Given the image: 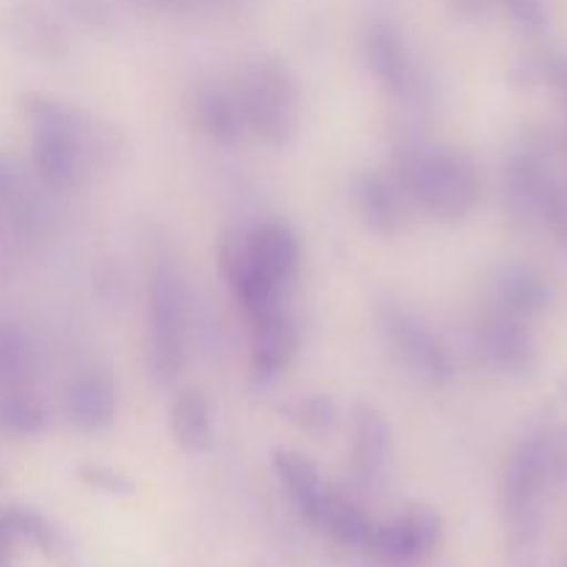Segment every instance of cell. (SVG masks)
<instances>
[{
    "mask_svg": "<svg viewBox=\"0 0 567 567\" xmlns=\"http://www.w3.org/2000/svg\"><path fill=\"white\" fill-rule=\"evenodd\" d=\"M20 111L31 125V158L39 181L53 192H66L81 183L89 161L103 164L120 144H109V127L94 125L86 114L39 92L20 97Z\"/></svg>",
    "mask_w": 567,
    "mask_h": 567,
    "instance_id": "cell-1",
    "label": "cell"
},
{
    "mask_svg": "<svg viewBox=\"0 0 567 567\" xmlns=\"http://www.w3.org/2000/svg\"><path fill=\"white\" fill-rule=\"evenodd\" d=\"M393 177L410 203H419L435 219H465L482 194L480 169L454 147H404L396 155Z\"/></svg>",
    "mask_w": 567,
    "mask_h": 567,
    "instance_id": "cell-2",
    "label": "cell"
},
{
    "mask_svg": "<svg viewBox=\"0 0 567 567\" xmlns=\"http://www.w3.org/2000/svg\"><path fill=\"white\" fill-rule=\"evenodd\" d=\"M567 482V424H551L518 443L504 474V507L518 524H532L543 498Z\"/></svg>",
    "mask_w": 567,
    "mask_h": 567,
    "instance_id": "cell-3",
    "label": "cell"
},
{
    "mask_svg": "<svg viewBox=\"0 0 567 567\" xmlns=\"http://www.w3.org/2000/svg\"><path fill=\"white\" fill-rule=\"evenodd\" d=\"M236 89L247 116V131L271 147H286L293 142L302 120V97H299L297 78L288 72L286 64L275 59L255 61Z\"/></svg>",
    "mask_w": 567,
    "mask_h": 567,
    "instance_id": "cell-4",
    "label": "cell"
},
{
    "mask_svg": "<svg viewBox=\"0 0 567 567\" xmlns=\"http://www.w3.org/2000/svg\"><path fill=\"white\" fill-rule=\"evenodd\" d=\"M150 374L158 385H172L186 360V293L169 264L155 266L150 277Z\"/></svg>",
    "mask_w": 567,
    "mask_h": 567,
    "instance_id": "cell-5",
    "label": "cell"
},
{
    "mask_svg": "<svg viewBox=\"0 0 567 567\" xmlns=\"http://www.w3.org/2000/svg\"><path fill=\"white\" fill-rule=\"evenodd\" d=\"M509 194L524 214L543 221L567 247V181L546 155L526 150L513 161Z\"/></svg>",
    "mask_w": 567,
    "mask_h": 567,
    "instance_id": "cell-6",
    "label": "cell"
},
{
    "mask_svg": "<svg viewBox=\"0 0 567 567\" xmlns=\"http://www.w3.org/2000/svg\"><path fill=\"white\" fill-rule=\"evenodd\" d=\"M382 330H385L388 343L399 354L410 371L426 382L443 385L454 377V360L446 343L432 332V327L413 313L404 305L391 302L382 308Z\"/></svg>",
    "mask_w": 567,
    "mask_h": 567,
    "instance_id": "cell-7",
    "label": "cell"
},
{
    "mask_svg": "<svg viewBox=\"0 0 567 567\" xmlns=\"http://www.w3.org/2000/svg\"><path fill=\"white\" fill-rule=\"evenodd\" d=\"M474 352L502 374L524 377L537 365V343L526 319L491 308L474 327Z\"/></svg>",
    "mask_w": 567,
    "mask_h": 567,
    "instance_id": "cell-8",
    "label": "cell"
},
{
    "mask_svg": "<svg viewBox=\"0 0 567 567\" xmlns=\"http://www.w3.org/2000/svg\"><path fill=\"white\" fill-rule=\"evenodd\" d=\"M363 48L365 61H369L371 72L380 81V86L391 97H396L399 103H419L421 94H424V81H421L419 66H415L413 53H410L402 33L391 22H374L365 31Z\"/></svg>",
    "mask_w": 567,
    "mask_h": 567,
    "instance_id": "cell-9",
    "label": "cell"
},
{
    "mask_svg": "<svg viewBox=\"0 0 567 567\" xmlns=\"http://www.w3.org/2000/svg\"><path fill=\"white\" fill-rule=\"evenodd\" d=\"M437 540H441V515L424 504H413L388 524L374 526L365 548L388 563H413L426 557Z\"/></svg>",
    "mask_w": 567,
    "mask_h": 567,
    "instance_id": "cell-10",
    "label": "cell"
},
{
    "mask_svg": "<svg viewBox=\"0 0 567 567\" xmlns=\"http://www.w3.org/2000/svg\"><path fill=\"white\" fill-rule=\"evenodd\" d=\"M219 269L225 282L230 286L233 297L244 305L247 316L280 305V293L264 280L258 264H255L252 247H249L247 230H230L219 241Z\"/></svg>",
    "mask_w": 567,
    "mask_h": 567,
    "instance_id": "cell-11",
    "label": "cell"
},
{
    "mask_svg": "<svg viewBox=\"0 0 567 567\" xmlns=\"http://www.w3.org/2000/svg\"><path fill=\"white\" fill-rule=\"evenodd\" d=\"M252 321V369L255 377L264 382L277 380L291 365L299 349L297 321L291 319L282 305L260 310L249 316Z\"/></svg>",
    "mask_w": 567,
    "mask_h": 567,
    "instance_id": "cell-12",
    "label": "cell"
},
{
    "mask_svg": "<svg viewBox=\"0 0 567 567\" xmlns=\"http://www.w3.org/2000/svg\"><path fill=\"white\" fill-rule=\"evenodd\" d=\"M352 474L363 487L377 485L385 476L391 457V426L385 415L371 404L352 408Z\"/></svg>",
    "mask_w": 567,
    "mask_h": 567,
    "instance_id": "cell-13",
    "label": "cell"
},
{
    "mask_svg": "<svg viewBox=\"0 0 567 567\" xmlns=\"http://www.w3.org/2000/svg\"><path fill=\"white\" fill-rule=\"evenodd\" d=\"M66 419L81 432H100L116 415V385L109 371L86 369L70 382L64 396Z\"/></svg>",
    "mask_w": 567,
    "mask_h": 567,
    "instance_id": "cell-14",
    "label": "cell"
},
{
    "mask_svg": "<svg viewBox=\"0 0 567 567\" xmlns=\"http://www.w3.org/2000/svg\"><path fill=\"white\" fill-rule=\"evenodd\" d=\"M192 114L199 131L219 144H236L247 133L241 97L227 83H199L192 97Z\"/></svg>",
    "mask_w": 567,
    "mask_h": 567,
    "instance_id": "cell-15",
    "label": "cell"
},
{
    "mask_svg": "<svg viewBox=\"0 0 567 567\" xmlns=\"http://www.w3.org/2000/svg\"><path fill=\"white\" fill-rule=\"evenodd\" d=\"M354 205L365 225L380 236H391L402 227L404 210H408L410 197L404 194L402 183L393 175H380V172H365L354 181Z\"/></svg>",
    "mask_w": 567,
    "mask_h": 567,
    "instance_id": "cell-16",
    "label": "cell"
},
{
    "mask_svg": "<svg viewBox=\"0 0 567 567\" xmlns=\"http://www.w3.org/2000/svg\"><path fill=\"white\" fill-rule=\"evenodd\" d=\"M247 236L264 280L277 293H282V288L291 286L299 269V241L293 230L282 221H264L247 230Z\"/></svg>",
    "mask_w": 567,
    "mask_h": 567,
    "instance_id": "cell-17",
    "label": "cell"
},
{
    "mask_svg": "<svg viewBox=\"0 0 567 567\" xmlns=\"http://www.w3.org/2000/svg\"><path fill=\"white\" fill-rule=\"evenodd\" d=\"M493 308L509 316L529 321L532 316L543 313L551 305V286L537 269L524 264H513L498 269L493 277Z\"/></svg>",
    "mask_w": 567,
    "mask_h": 567,
    "instance_id": "cell-18",
    "label": "cell"
},
{
    "mask_svg": "<svg viewBox=\"0 0 567 567\" xmlns=\"http://www.w3.org/2000/svg\"><path fill=\"white\" fill-rule=\"evenodd\" d=\"M271 468H275V476L286 487L288 498L299 509V515L313 524L321 502H324L327 487H330L321 480L319 468L305 454L293 452V449H275L271 452Z\"/></svg>",
    "mask_w": 567,
    "mask_h": 567,
    "instance_id": "cell-19",
    "label": "cell"
},
{
    "mask_svg": "<svg viewBox=\"0 0 567 567\" xmlns=\"http://www.w3.org/2000/svg\"><path fill=\"white\" fill-rule=\"evenodd\" d=\"M321 532L338 540L341 546H369V537L374 532V520L369 518L363 507L347 496L338 487H327L324 502H321L319 515L313 520Z\"/></svg>",
    "mask_w": 567,
    "mask_h": 567,
    "instance_id": "cell-20",
    "label": "cell"
},
{
    "mask_svg": "<svg viewBox=\"0 0 567 567\" xmlns=\"http://www.w3.org/2000/svg\"><path fill=\"white\" fill-rule=\"evenodd\" d=\"M11 39L25 55L39 61H59L64 55V33L48 14L37 9H17L11 17Z\"/></svg>",
    "mask_w": 567,
    "mask_h": 567,
    "instance_id": "cell-21",
    "label": "cell"
},
{
    "mask_svg": "<svg viewBox=\"0 0 567 567\" xmlns=\"http://www.w3.org/2000/svg\"><path fill=\"white\" fill-rule=\"evenodd\" d=\"M169 430L188 452H205L214 443L210 404L199 391H183L169 408Z\"/></svg>",
    "mask_w": 567,
    "mask_h": 567,
    "instance_id": "cell-22",
    "label": "cell"
},
{
    "mask_svg": "<svg viewBox=\"0 0 567 567\" xmlns=\"http://www.w3.org/2000/svg\"><path fill=\"white\" fill-rule=\"evenodd\" d=\"M282 419L291 421L299 432L310 437H327L336 432L338 408L327 393H299L280 404Z\"/></svg>",
    "mask_w": 567,
    "mask_h": 567,
    "instance_id": "cell-23",
    "label": "cell"
},
{
    "mask_svg": "<svg viewBox=\"0 0 567 567\" xmlns=\"http://www.w3.org/2000/svg\"><path fill=\"white\" fill-rule=\"evenodd\" d=\"M44 404L25 391V385L0 391V430L17 437H31L44 430Z\"/></svg>",
    "mask_w": 567,
    "mask_h": 567,
    "instance_id": "cell-24",
    "label": "cell"
},
{
    "mask_svg": "<svg viewBox=\"0 0 567 567\" xmlns=\"http://www.w3.org/2000/svg\"><path fill=\"white\" fill-rule=\"evenodd\" d=\"M33 374V347L25 332L0 321V391L20 388Z\"/></svg>",
    "mask_w": 567,
    "mask_h": 567,
    "instance_id": "cell-25",
    "label": "cell"
},
{
    "mask_svg": "<svg viewBox=\"0 0 567 567\" xmlns=\"http://www.w3.org/2000/svg\"><path fill=\"white\" fill-rule=\"evenodd\" d=\"M6 520H9L11 532H14L17 540L31 543L39 551L50 554V557H59L61 554V535L42 513L31 507H9L3 509Z\"/></svg>",
    "mask_w": 567,
    "mask_h": 567,
    "instance_id": "cell-26",
    "label": "cell"
},
{
    "mask_svg": "<svg viewBox=\"0 0 567 567\" xmlns=\"http://www.w3.org/2000/svg\"><path fill=\"white\" fill-rule=\"evenodd\" d=\"M78 480L86 487H92V491L109 493V496H127V493H133V487H136L131 476L111 468V465L100 463H83L81 468H78Z\"/></svg>",
    "mask_w": 567,
    "mask_h": 567,
    "instance_id": "cell-27",
    "label": "cell"
},
{
    "mask_svg": "<svg viewBox=\"0 0 567 567\" xmlns=\"http://www.w3.org/2000/svg\"><path fill=\"white\" fill-rule=\"evenodd\" d=\"M513 20L529 33H546L548 28V9L546 0H502Z\"/></svg>",
    "mask_w": 567,
    "mask_h": 567,
    "instance_id": "cell-28",
    "label": "cell"
},
{
    "mask_svg": "<svg viewBox=\"0 0 567 567\" xmlns=\"http://www.w3.org/2000/svg\"><path fill=\"white\" fill-rule=\"evenodd\" d=\"M0 208L9 210L11 216H25V194H22L20 177L14 175L9 164L0 158Z\"/></svg>",
    "mask_w": 567,
    "mask_h": 567,
    "instance_id": "cell-29",
    "label": "cell"
},
{
    "mask_svg": "<svg viewBox=\"0 0 567 567\" xmlns=\"http://www.w3.org/2000/svg\"><path fill=\"white\" fill-rule=\"evenodd\" d=\"M546 75H548V81H551L554 86L563 92L565 105H567V59H551V61H548Z\"/></svg>",
    "mask_w": 567,
    "mask_h": 567,
    "instance_id": "cell-30",
    "label": "cell"
},
{
    "mask_svg": "<svg viewBox=\"0 0 567 567\" xmlns=\"http://www.w3.org/2000/svg\"><path fill=\"white\" fill-rule=\"evenodd\" d=\"M14 543H17L14 532H11V526H9V520H6V515L0 513V548H14Z\"/></svg>",
    "mask_w": 567,
    "mask_h": 567,
    "instance_id": "cell-31",
    "label": "cell"
},
{
    "mask_svg": "<svg viewBox=\"0 0 567 567\" xmlns=\"http://www.w3.org/2000/svg\"><path fill=\"white\" fill-rule=\"evenodd\" d=\"M11 551H14V548H0V567H14Z\"/></svg>",
    "mask_w": 567,
    "mask_h": 567,
    "instance_id": "cell-32",
    "label": "cell"
}]
</instances>
